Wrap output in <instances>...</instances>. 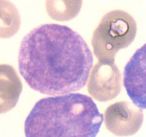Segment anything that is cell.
Here are the masks:
<instances>
[{
  "label": "cell",
  "mask_w": 146,
  "mask_h": 137,
  "mask_svg": "<svg viewBox=\"0 0 146 137\" xmlns=\"http://www.w3.org/2000/svg\"><path fill=\"white\" fill-rule=\"evenodd\" d=\"M121 87L122 76L115 62L98 61L87 86L90 95L98 101H111L120 94Z\"/></svg>",
  "instance_id": "4"
},
{
  "label": "cell",
  "mask_w": 146,
  "mask_h": 137,
  "mask_svg": "<svg viewBox=\"0 0 146 137\" xmlns=\"http://www.w3.org/2000/svg\"><path fill=\"white\" fill-rule=\"evenodd\" d=\"M22 88L15 68L8 64H0V114L8 112L16 106Z\"/></svg>",
  "instance_id": "7"
},
{
  "label": "cell",
  "mask_w": 146,
  "mask_h": 137,
  "mask_svg": "<svg viewBox=\"0 0 146 137\" xmlns=\"http://www.w3.org/2000/svg\"><path fill=\"white\" fill-rule=\"evenodd\" d=\"M104 116L92 98L73 93L37 101L24 123L26 137H96Z\"/></svg>",
  "instance_id": "2"
},
{
  "label": "cell",
  "mask_w": 146,
  "mask_h": 137,
  "mask_svg": "<svg viewBox=\"0 0 146 137\" xmlns=\"http://www.w3.org/2000/svg\"><path fill=\"white\" fill-rule=\"evenodd\" d=\"M94 64L88 44L65 25L46 24L23 38L19 51L20 74L33 90L65 95L84 88Z\"/></svg>",
  "instance_id": "1"
},
{
  "label": "cell",
  "mask_w": 146,
  "mask_h": 137,
  "mask_svg": "<svg viewBox=\"0 0 146 137\" xmlns=\"http://www.w3.org/2000/svg\"><path fill=\"white\" fill-rule=\"evenodd\" d=\"M20 26L21 18L15 5L9 0H0V38L12 37Z\"/></svg>",
  "instance_id": "8"
},
{
  "label": "cell",
  "mask_w": 146,
  "mask_h": 137,
  "mask_svg": "<svg viewBox=\"0 0 146 137\" xmlns=\"http://www.w3.org/2000/svg\"><path fill=\"white\" fill-rule=\"evenodd\" d=\"M105 125L107 129L118 136H130L136 134L143 122L142 109L128 101H118L106 109Z\"/></svg>",
  "instance_id": "5"
},
{
  "label": "cell",
  "mask_w": 146,
  "mask_h": 137,
  "mask_svg": "<svg viewBox=\"0 0 146 137\" xmlns=\"http://www.w3.org/2000/svg\"><path fill=\"white\" fill-rule=\"evenodd\" d=\"M83 0H46L48 16L58 21H67L76 17L81 11Z\"/></svg>",
  "instance_id": "9"
},
{
  "label": "cell",
  "mask_w": 146,
  "mask_h": 137,
  "mask_svg": "<svg viewBox=\"0 0 146 137\" xmlns=\"http://www.w3.org/2000/svg\"><path fill=\"white\" fill-rule=\"evenodd\" d=\"M123 85L134 105L146 109V43L136 50L125 66Z\"/></svg>",
  "instance_id": "6"
},
{
  "label": "cell",
  "mask_w": 146,
  "mask_h": 137,
  "mask_svg": "<svg viewBox=\"0 0 146 137\" xmlns=\"http://www.w3.org/2000/svg\"><path fill=\"white\" fill-rule=\"evenodd\" d=\"M137 34V23L133 17L123 10L106 13L93 33L94 54L98 61L115 62L119 50L132 44Z\"/></svg>",
  "instance_id": "3"
}]
</instances>
